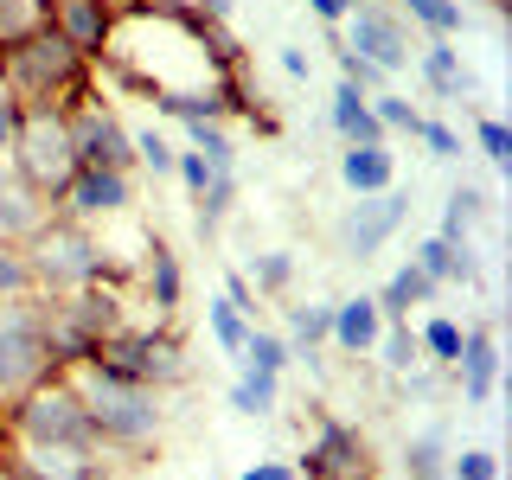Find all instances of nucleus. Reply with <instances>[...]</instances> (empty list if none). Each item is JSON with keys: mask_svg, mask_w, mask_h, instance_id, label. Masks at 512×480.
Here are the masks:
<instances>
[{"mask_svg": "<svg viewBox=\"0 0 512 480\" xmlns=\"http://www.w3.org/2000/svg\"><path fill=\"white\" fill-rule=\"evenodd\" d=\"M58 205L45 199V192H32L20 173L7 167V160H0V237H13V244H26L32 231H39L45 218H52Z\"/></svg>", "mask_w": 512, "mask_h": 480, "instance_id": "18", "label": "nucleus"}, {"mask_svg": "<svg viewBox=\"0 0 512 480\" xmlns=\"http://www.w3.org/2000/svg\"><path fill=\"white\" fill-rule=\"evenodd\" d=\"M231 410L237 416H276L282 410V378L276 372H237V384H231Z\"/></svg>", "mask_w": 512, "mask_h": 480, "instance_id": "30", "label": "nucleus"}, {"mask_svg": "<svg viewBox=\"0 0 512 480\" xmlns=\"http://www.w3.org/2000/svg\"><path fill=\"white\" fill-rule=\"evenodd\" d=\"M71 378H77V391H84L96 442H103L122 468H141L160 448V436H167V391L116 378V372H103V365H84V372H71Z\"/></svg>", "mask_w": 512, "mask_h": 480, "instance_id": "2", "label": "nucleus"}, {"mask_svg": "<svg viewBox=\"0 0 512 480\" xmlns=\"http://www.w3.org/2000/svg\"><path fill=\"white\" fill-rule=\"evenodd\" d=\"M45 20H52L90 64H103L109 39H116L122 7H116V0H45Z\"/></svg>", "mask_w": 512, "mask_h": 480, "instance_id": "16", "label": "nucleus"}, {"mask_svg": "<svg viewBox=\"0 0 512 480\" xmlns=\"http://www.w3.org/2000/svg\"><path fill=\"white\" fill-rule=\"evenodd\" d=\"M416 346H423L429 365H442V372H448V365H455V352H461V320L455 314H429L423 327H416Z\"/></svg>", "mask_w": 512, "mask_h": 480, "instance_id": "33", "label": "nucleus"}, {"mask_svg": "<svg viewBox=\"0 0 512 480\" xmlns=\"http://www.w3.org/2000/svg\"><path fill=\"white\" fill-rule=\"evenodd\" d=\"M250 288L263 301H276L295 288V250H263V256H250Z\"/></svg>", "mask_w": 512, "mask_h": 480, "instance_id": "32", "label": "nucleus"}, {"mask_svg": "<svg viewBox=\"0 0 512 480\" xmlns=\"http://www.w3.org/2000/svg\"><path fill=\"white\" fill-rule=\"evenodd\" d=\"M237 192H244V180H237V173H212V186L192 199V224H199L205 244H212V237L224 231V218L237 212Z\"/></svg>", "mask_w": 512, "mask_h": 480, "instance_id": "26", "label": "nucleus"}, {"mask_svg": "<svg viewBox=\"0 0 512 480\" xmlns=\"http://www.w3.org/2000/svg\"><path fill=\"white\" fill-rule=\"evenodd\" d=\"M96 365L116 378H135V384H154V391H173V384L192 378V359H186V340L173 320H154V327H141V320H122L116 333H109L103 346H96Z\"/></svg>", "mask_w": 512, "mask_h": 480, "instance_id": "5", "label": "nucleus"}, {"mask_svg": "<svg viewBox=\"0 0 512 480\" xmlns=\"http://www.w3.org/2000/svg\"><path fill=\"white\" fill-rule=\"evenodd\" d=\"M122 461L84 442H13L7 480H116Z\"/></svg>", "mask_w": 512, "mask_h": 480, "instance_id": "11", "label": "nucleus"}, {"mask_svg": "<svg viewBox=\"0 0 512 480\" xmlns=\"http://www.w3.org/2000/svg\"><path fill=\"white\" fill-rule=\"evenodd\" d=\"M474 148L487 154L493 173H512V128L500 116H474Z\"/></svg>", "mask_w": 512, "mask_h": 480, "instance_id": "37", "label": "nucleus"}, {"mask_svg": "<svg viewBox=\"0 0 512 480\" xmlns=\"http://www.w3.org/2000/svg\"><path fill=\"white\" fill-rule=\"evenodd\" d=\"M333 333V301H301V308H288V346H327Z\"/></svg>", "mask_w": 512, "mask_h": 480, "instance_id": "35", "label": "nucleus"}, {"mask_svg": "<svg viewBox=\"0 0 512 480\" xmlns=\"http://www.w3.org/2000/svg\"><path fill=\"white\" fill-rule=\"evenodd\" d=\"M26 256V276H32V295H77V288H96V282H122L128 269L116 263V250L103 244L96 224H77L52 212L39 231L20 244Z\"/></svg>", "mask_w": 512, "mask_h": 480, "instance_id": "3", "label": "nucleus"}, {"mask_svg": "<svg viewBox=\"0 0 512 480\" xmlns=\"http://www.w3.org/2000/svg\"><path fill=\"white\" fill-rule=\"evenodd\" d=\"M7 167L20 173L32 192L45 199H64L77 173V141H71V116L64 109H20V128H13V148H7Z\"/></svg>", "mask_w": 512, "mask_h": 480, "instance_id": "6", "label": "nucleus"}, {"mask_svg": "<svg viewBox=\"0 0 512 480\" xmlns=\"http://www.w3.org/2000/svg\"><path fill=\"white\" fill-rule=\"evenodd\" d=\"M13 128H20V103L0 90V160H7V148H13Z\"/></svg>", "mask_w": 512, "mask_h": 480, "instance_id": "46", "label": "nucleus"}, {"mask_svg": "<svg viewBox=\"0 0 512 480\" xmlns=\"http://www.w3.org/2000/svg\"><path fill=\"white\" fill-rule=\"evenodd\" d=\"M199 13H212V20H231V0H192Z\"/></svg>", "mask_w": 512, "mask_h": 480, "instance_id": "49", "label": "nucleus"}, {"mask_svg": "<svg viewBox=\"0 0 512 480\" xmlns=\"http://www.w3.org/2000/svg\"><path fill=\"white\" fill-rule=\"evenodd\" d=\"M128 141H135V167L148 173V180H167L173 160H180V141H173L167 128H154V122H128Z\"/></svg>", "mask_w": 512, "mask_h": 480, "instance_id": "28", "label": "nucleus"}, {"mask_svg": "<svg viewBox=\"0 0 512 480\" xmlns=\"http://www.w3.org/2000/svg\"><path fill=\"white\" fill-rule=\"evenodd\" d=\"M205 327H212V346L224 352V359H237V352H244V340H250V327H256V320H244V314H237V308H231V301H224V295H212V301H205Z\"/></svg>", "mask_w": 512, "mask_h": 480, "instance_id": "31", "label": "nucleus"}, {"mask_svg": "<svg viewBox=\"0 0 512 480\" xmlns=\"http://www.w3.org/2000/svg\"><path fill=\"white\" fill-rule=\"evenodd\" d=\"M282 77H288V84H308V77H314V58L308 52H301V45H282Z\"/></svg>", "mask_w": 512, "mask_h": 480, "instance_id": "45", "label": "nucleus"}, {"mask_svg": "<svg viewBox=\"0 0 512 480\" xmlns=\"http://www.w3.org/2000/svg\"><path fill=\"white\" fill-rule=\"evenodd\" d=\"M224 301H231V308L244 314V320H256V314H263V295H256V288H250V276H237V269H224Z\"/></svg>", "mask_w": 512, "mask_h": 480, "instance_id": "44", "label": "nucleus"}, {"mask_svg": "<svg viewBox=\"0 0 512 480\" xmlns=\"http://www.w3.org/2000/svg\"><path fill=\"white\" fill-rule=\"evenodd\" d=\"M500 333H493V320H474V327H461V352H455V391L468 410H487L493 391H500Z\"/></svg>", "mask_w": 512, "mask_h": 480, "instance_id": "15", "label": "nucleus"}, {"mask_svg": "<svg viewBox=\"0 0 512 480\" xmlns=\"http://www.w3.org/2000/svg\"><path fill=\"white\" fill-rule=\"evenodd\" d=\"M487 7H493V13H506V7H512V0H487Z\"/></svg>", "mask_w": 512, "mask_h": 480, "instance_id": "50", "label": "nucleus"}, {"mask_svg": "<svg viewBox=\"0 0 512 480\" xmlns=\"http://www.w3.org/2000/svg\"><path fill=\"white\" fill-rule=\"evenodd\" d=\"M237 480H295V461H256V468H244Z\"/></svg>", "mask_w": 512, "mask_h": 480, "instance_id": "48", "label": "nucleus"}, {"mask_svg": "<svg viewBox=\"0 0 512 480\" xmlns=\"http://www.w3.org/2000/svg\"><path fill=\"white\" fill-rule=\"evenodd\" d=\"M340 186H346V192H384V186H397V154H391V141L346 148V154H340Z\"/></svg>", "mask_w": 512, "mask_h": 480, "instance_id": "22", "label": "nucleus"}, {"mask_svg": "<svg viewBox=\"0 0 512 480\" xmlns=\"http://www.w3.org/2000/svg\"><path fill=\"white\" fill-rule=\"evenodd\" d=\"M340 77H346V84H359L365 96L384 90V71H378V64H365L359 52H346V45H340Z\"/></svg>", "mask_w": 512, "mask_h": 480, "instance_id": "43", "label": "nucleus"}, {"mask_svg": "<svg viewBox=\"0 0 512 480\" xmlns=\"http://www.w3.org/2000/svg\"><path fill=\"white\" fill-rule=\"evenodd\" d=\"M436 295H442V288L429 282L416 263H404V269H391V282H384L372 301H378V314H384V320H410V308H429Z\"/></svg>", "mask_w": 512, "mask_h": 480, "instance_id": "24", "label": "nucleus"}, {"mask_svg": "<svg viewBox=\"0 0 512 480\" xmlns=\"http://www.w3.org/2000/svg\"><path fill=\"white\" fill-rule=\"evenodd\" d=\"M416 71H423V84L436 90L442 103H468V96H474V71L461 64L455 39H429V45H416Z\"/></svg>", "mask_w": 512, "mask_h": 480, "instance_id": "19", "label": "nucleus"}, {"mask_svg": "<svg viewBox=\"0 0 512 480\" xmlns=\"http://www.w3.org/2000/svg\"><path fill=\"white\" fill-rule=\"evenodd\" d=\"M13 295H32V276H26V256L13 237H0V301H13Z\"/></svg>", "mask_w": 512, "mask_h": 480, "instance_id": "41", "label": "nucleus"}, {"mask_svg": "<svg viewBox=\"0 0 512 480\" xmlns=\"http://www.w3.org/2000/svg\"><path fill=\"white\" fill-rule=\"evenodd\" d=\"M448 423H423L416 436L404 442V455H397V468L404 480H448Z\"/></svg>", "mask_w": 512, "mask_h": 480, "instance_id": "23", "label": "nucleus"}, {"mask_svg": "<svg viewBox=\"0 0 512 480\" xmlns=\"http://www.w3.org/2000/svg\"><path fill=\"white\" fill-rule=\"evenodd\" d=\"M372 116H378L384 135H410L416 141V128H423V109H416L410 96H397V90H378L372 96Z\"/></svg>", "mask_w": 512, "mask_h": 480, "instance_id": "36", "label": "nucleus"}, {"mask_svg": "<svg viewBox=\"0 0 512 480\" xmlns=\"http://www.w3.org/2000/svg\"><path fill=\"white\" fill-rule=\"evenodd\" d=\"M448 480H500L493 448H448Z\"/></svg>", "mask_w": 512, "mask_h": 480, "instance_id": "40", "label": "nucleus"}, {"mask_svg": "<svg viewBox=\"0 0 512 480\" xmlns=\"http://www.w3.org/2000/svg\"><path fill=\"white\" fill-rule=\"evenodd\" d=\"M352 7H359V0H308V13H314L320 26H340V20H346Z\"/></svg>", "mask_w": 512, "mask_h": 480, "instance_id": "47", "label": "nucleus"}, {"mask_svg": "<svg viewBox=\"0 0 512 480\" xmlns=\"http://www.w3.org/2000/svg\"><path fill=\"white\" fill-rule=\"evenodd\" d=\"M391 13L410 20V26H423L429 39H455V32L468 26V7H461V0H391Z\"/></svg>", "mask_w": 512, "mask_h": 480, "instance_id": "27", "label": "nucleus"}, {"mask_svg": "<svg viewBox=\"0 0 512 480\" xmlns=\"http://www.w3.org/2000/svg\"><path fill=\"white\" fill-rule=\"evenodd\" d=\"M39 26H45V0H0V45L26 39Z\"/></svg>", "mask_w": 512, "mask_h": 480, "instance_id": "39", "label": "nucleus"}, {"mask_svg": "<svg viewBox=\"0 0 512 480\" xmlns=\"http://www.w3.org/2000/svg\"><path fill=\"white\" fill-rule=\"evenodd\" d=\"M0 90L20 109H64V116H71V109L90 103L103 84H96V64L45 20L39 32L0 45Z\"/></svg>", "mask_w": 512, "mask_h": 480, "instance_id": "1", "label": "nucleus"}, {"mask_svg": "<svg viewBox=\"0 0 512 480\" xmlns=\"http://www.w3.org/2000/svg\"><path fill=\"white\" fill-rule=\"evenodd\" d=\"M346 52H359L365 64H378L384 77H397V71H410V26L397 20L391 7H378V0H359V7L346 13Z\"/></svg>", "mask_w": 512, "mask_h": 480, "instance_id": "14", "label": "nucleus"}, {"mask_svg": "<svg viewBox=\"0 0 512 480\" xmlns=\"http://www.w3.org/2000/svg\"><path fill=\"white\" fill-rule=\"evenodd\" d=\"M7 429L13 442H84V448H103L90 429V410H84V391H77L71 372H52L39 378L26 397L7 404Z\"/></svg>", "mask_w": 512, "mask_h": 480, "instance_id": "7", "label": "nucleus"}, {"mask_svg": "<svg viewBox=\"0 0 512 480\" xmlns=\"http://www.w3.org/2000/svg\"><path fill=\"white\" fill-rule=\"evenodd\" d=\"M327 122H333V135L346 141V148H365V141H391L378 128V116H372V96H365L359 84H333V103H327Z\"/></svg>", "mask_w": 512, "mask_h": 480, "instance_id": "20", "label": "nucleus"}, {"mask_svg": "<svg viewBox=\"0 0 512 480\" xmlns=\"http://www.w3.org/2000/svg\"><path fill=\"white\" fill-rule=\"evenodd\" d=\"M416 141H423V148L436 154V160H455V154H461V135H455V128H448L442 116H423V128H416Z\"/></svg>", "mask_w": 512, "mask_h": 480, "instance_id": "42", "label": "nucleus"}, {"mask_svg": "<svg viewBox=\"0 0 512 480\" xmlns=\"http://www.w3.org/2000/svg\"><path fill=\"white\" fill-rule=\"evenodd\" d=\"M455 250H461V244H448V237H423V244L410 250V263L423 269L436 288H448V282H455Z\"/></svg>", "mask_w": 512, "mask_h": 480, "instance_id": "38", "label": "nucleus"}, {"mask_svg": "<svg viewBox=\"0 0 512 480\" xmlns=\"http://www.w3.org/2000/svg\"><path fill=\"white\" fill-rule=\"evenodd\" d=\"M378 327H384V314H378V301L372 295H346V301H333V333L327 340L340 346V352H372V340H378Z\"/></svg>", "mask_w": 512, "mask_h": 480, "instance_id": "21", "label": "nucleus"}, {"mask_svg": "<svg viewBox=\"0 0 512 480\" xmlns=\"http://www.w3.org/2000/svg\"><path fill=\"white\" fill-rule=\"evenodd\" d=\"M58 212L103 231V224L135 212V173L128 167H77L71 186H64V199H58Z\"/></svg>", "mask_w": 512, "mask_h": 480, "instance_id": "13", "label": "nucleus"}, {"mask_svg": "<svg viewBox=\"0 0 512 480\" xmlns=\"http://www.w3.org/2000/svg\"><path fill=\"white\" fill-rule=\"evenodd\" d=\"M39 378H52L45 301L39 295H13V301H0V404L26 397Z\"/></svg>", "mask_w": 512, "mask_h": 480, "instance_id": "8", "label": "nucleus"}, {"mask_svg": "<svg viewBox=\"0 0 512 480\" xmlns=\"http://www.w3.org/2000/svg\"><path fill=\"white\" fill-rule=\"evenodd\" d=\"M410 218V192L404 186H384V192H352V205L340 212V224H333V237H340V250L352 256V263H372V256L391 244L397 231H404Z\"/></svg>", "mask_w": 512, "mask_h": 480, "instance_id": "10", "label": "nucleus"}, {"mask_svg": "<svg viewBox=\"0 0 512 480\" xmlns=\"http://www.w3.org/2000/svg\"><path fill=\"white\" fill-rule=\"evenodd\" d=\"M237 372H288V340L282 333H269V327H250V340L244 352H237Z\"/></svg>", "mask_w": 512, "mask_h": 480, "instance_id": "34", "label": "nucleus"}, {"mask_svg": "<svg viewBox=\"0 0 512 480\" xmlns=\"http://www.w3.org/2000/svg\"><path fill=\"white\" fill-rule=\"evenodd\" d=\"M295 480H378L372 436L333 410H314V436L295 461Z\"/></svg>", "mask_w": 512, "mask_h": 480, "instance_id": "9", "label": "nucleus"}, {"mask_svg": "<svg viewBox=\"0 0 512 480\" xmlns=\"http://www.w3.org/2000/svg\"><path fill=\"white\" fill-rule=\"evenodd\" d=\"M45 301V346H52V372H84L96 365V346L122 327V295L109 282L77 288V295H39Z\"/></svg>", "mask_w": 512, "mask_h": 480, "instance_id": "4", "label": "nucleus"}, {"mask_svg": "<svg viewBox=\"0 0 512 480\" xmlns=\"http://www.w3.org/2000/svg\"><path fill=\"white\" fill-rule=\"evenodd\" d=\"M141 295H148L154 320H180V301H186V269H180V256H173L167 237H148V250H141Z\"/></svg>", "mask_w": 512, "mask_h": 480, "instance_id": "17", "label": "nucleus"}, {"mask_svg": "<svg viewBox=\"0 0 512 480\" xmlns=\"http://www.w3.org/2000/svg\"><path fill=\"white\" fill-rule=\"evenodd\" d=\"M372 352H378V365H384L391 378H404V372H416V365H423V346H416V327H410V320H384L378 340H372Z\"/></svg>", "mask_w": 512, "mask_h": 480, "instance_id": "29", "label": "nucleus"}, {"mask_svg": "<svg viewBox=\"0 0 512 480\" xmlns=\"http://www.w3.org/2000/svg\"><path fill=\"white\" fill-rule=\"evenodd\" d=\"M71 141H77V167H128L135 173V141H128V116L109 103L103 90L90 103L71 109Z\"/></svg>", "mask_w": 512, "mask_h": 480, "instance_id": "12", "label": "nucleus"}, {"mask_svg": "<svg viewBox=\"0 0 512 480\" xmlns=\"http://www.w3.org/2000/svg\"><path fill=\"white\" fill-rule=\"evenodd\" d=\"M487 192H480L474 180H461V186H448V205H442V231L436 237H448V244H474V231L487 224Z\"/></svg>", "mask_w": 512, "mask_h": 480, "instance_id": "25", "label": "nucleus"}]
</instances>
